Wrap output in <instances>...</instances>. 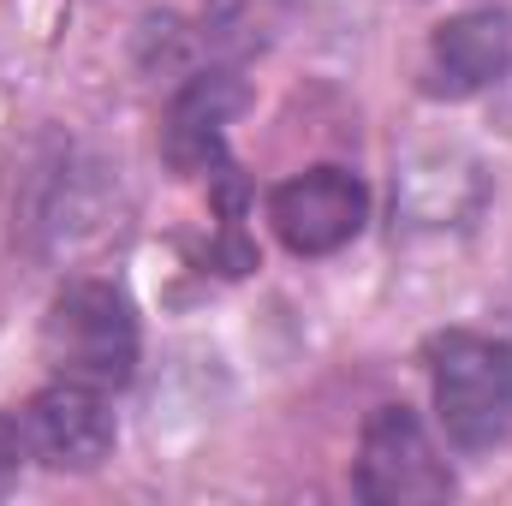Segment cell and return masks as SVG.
<instances>
[{
    "mask_svg": "<svg viewBox=\"0 0 512 506\" xmlns=\"http://www.w3.org/2000/svg\"><path fill=\"white\" fill-rule=\"evenodd\" d=\"M352 489L370 506H411V501H447L453 495V471L435 453V441H429V429H423V417L411 405H376L364 417Z\"/></svg>",
    "mask_w": 512,
    "mask_h": 506,
    "instance_id": "cell-3",
    "label": "cell"
},
{
    "mask_svg": "<svg viewBox=\"0 0 512 506\" xmlns=\"http://www.w3.org/2000/svg\"><path fill=\"white\" fill-rule=\"evenodd\" d=\"M429 387L435 417L453 453H495L512 435V340L447 328L429 340Z\"/></svg>",
    "mask_w": 512,
    "mask_h": 506,
    "instance_id": "cell-2",
    "label": "cell"
},
{
    "mask_svg": "<svg viewBox=\"0 0 512 506\" xmlns=\"http://www.w3.org/2000/svg\"><path fill=\"white\" fill-rule=\"evenodd\" d=\"M24 447L36 465L48 471H96L114 441H120V423H114V405L102 387H84V381H48L24 411Z\"/></svg>",
    "mask_w": 512,
    "mask_h": 506,
    "instance_id": "cell-5",
    "label": "cell"
},
{
    "mask_svg": "<svg viewBox=\"0 0 512 506\" xmlns=\"http://www.w3.org/2000/svg\"><path fill=\"white\" fill-rule=\"evenodd\" d=\"M489 203V173L465 149H417L393 173V221L411 233L471 227Z\"/></svg>",
    "mask_w": 512,
    "mask_h": 506,
    "instance_id": "cell-7",
    "label": "cell"
},
{
    "mask_svg": "<svg viewBox=\"0 0 512 506\" xmlns=\"http://www.w3.org/2000/svg\"><path fill=\"white\" fill-rule=\"evenodd\" d=\"M137 352H143V328H137V304L126 298V286L78 274L54 292L42 316V358L60 381L120 393L137 376Z\"/></svg>",
    "mask_w": 512,
    "mask_h": 506,
    "instance_id": "cell-1",
    "label": "cell"
},
{
    "mask_svg": "<svg viewBox=\"0 0 512 506\" xmlns=\"http://www.w3.org/2000/svg\"><path fill=\"white\" fill-rule=\"evenodd\" d=\"M507 72H512V18L501 6H477V12H459V18L435 24L429 60H423V90L435 102L483 96Z\"/></svg>",
    "mask_w": 512,
    "mask_h": 506,
    "instance_id": "cell-8",
    "label": "cell"
},
{
    "mask_svg": "<svg viewBox=\"0 0 512 506\" xmlns=\"http://www.w3.org/2000/svg\"><path fill=\"white\" fill-rule=\"evenodd\" d=\"M24 459H30V447H24V423H18V411H0V489L18 477Z\"/></svg>",
    "mask_w": 512,
    "mask_h": 506,
    "instance_id": "cell-9",
    "label": "cell"
},
{
    "mask_svg": "<svg viewBox=\"0 0 512 506\" xmlns=\"http://www.w3.org/2000/svg\"><path fill=\"white\" fill-rule=\"evenodd\" d=\"M251 108V90L233 66H203L191 72L161 120V155L185 179H209L227 167V126Z\"/></svg>",
    "mask_w": 512,
    "mask_h": 506,
    "instance_id": "cell-6",
    "label": "cell"
},
{
    "mask_svg": "<svg viewBox=\"0 0 512 506\" xmlns=\"http://www.w3.org/2000/svg\"><path fill=\"white\" fill-rule=\"evenodd\" d=\"M364 221H370V185L340 161L304 167L268 191V227L292 256L346 251L364 233Z\"/></svg>",
    "mask_w": 512,
    "mask_h": 506,
    "instance_id": "cell-4",
    "label": "cell"
}]
</instances>
